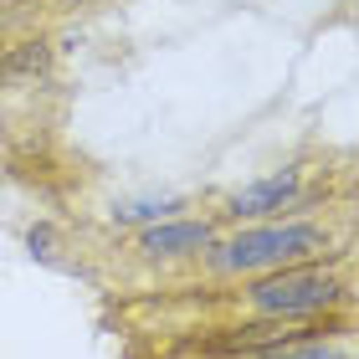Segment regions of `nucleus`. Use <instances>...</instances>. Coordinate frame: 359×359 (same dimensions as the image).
<instances>
[{
	"instance_id": "f257e3e1",
	"label": "nucleus",
	"mask_w": 359,
	"mask_h": 359,
	"mask_svg": "<svg viewBox=\"0 0 359 359\" xmlns=\"http://www.w3.org/2000/svg\"><path fill=\"white\" fill-rule=\"evenodd\" d=\"M247 298L262 308L267 318H303V313H323L344 298V283H339L334 267H277L272 277H262Z\"/></svg>"
},
{
	"instance_id": "f03ea898",
	"label": "nucleus",
	"mask_w": 359,
	"mask_h": 359,
	"mask_svg": "<svg viewBox=\"0 0 359 359\" xmlns=\"http://www.w3.org/2000/svg\"><path fill=\"white\" fill-rule=\"evenodd\" d=\"M329 247V236L318 226H257V231H241L236 241H226L216 252V267H298V257H313Z\"/></svg>"
},
{
	"instance_id": "7ed1b4c3",
	"label": "nucleus",
	"mask_w": 359,
	"mask_h": 359,
	"mask_svg": "<svg viewBox=\"0 0 359 359\" xmlns=\"http://www.w3.org/2000/svg\"><path fill=\"white\" fill-rule=\"evenodd\" d=\"M298 201H303V170H277L231 195V216H277V210H292Z\"/></svg>"
},
{
	"instance_id": "20e7f679",
	"label": "nucleus",
	"mask_w": 359,
	"mask_h": 359,
	"mask_svg": "<svg viewBox=\"0 0 359 359\" xmlns=\"http://www.w3.org/2000/svg\"><path fill=\"white\" fill-rule=\"evenodd\" d=\"M210 247V226L205 221H180V226H149L139 236V252L144 257H185V252H201Z\"/></svg>"
},
{
	"instance_id": "39448f33",
	"label": "nucleus",
	"mask_w": 359,
	"mask_h": 359,
	"mask_svg": "<svg viewBox=\"0 0 359 359\" xmlns=\"http://www.w3.org/2000/svg\"><path fill=\"white\" fill-rule=\"evenodd\" d=\"M46 67H52V41H21L0 57V83H36Z\"/></svg>"
},
{
	"instance_id": "423d86ee",
	"label": "nucleus",
	"mask_w": 359,
	"mask_h": 359,
	"mask_svg": "<svg viewBox=\"0 0 359 359\" xmlns=\"http://www.w3.org/2000/svg\"><path fill=\"white\" fill-rule=\"evenodd\" d=\"M272 359H344V354L313 339V344H287V349H272Z\"/></svg>"
}]
</instances>
